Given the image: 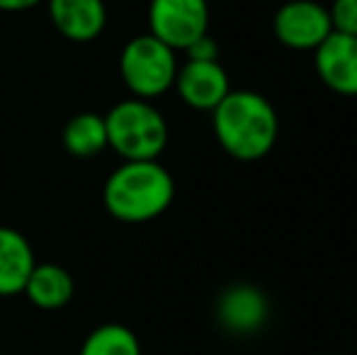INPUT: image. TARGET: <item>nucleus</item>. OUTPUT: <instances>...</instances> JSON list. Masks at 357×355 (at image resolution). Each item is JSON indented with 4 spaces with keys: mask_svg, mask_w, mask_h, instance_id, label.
I'll use <instances>...</instances> for the list:
<instances>
[{
    "mask_svg": "<svg viewBox=\"0 0 357 355\" xmlns=\"http://www.w3.org/2000/svg\"><path fill=\"white\" fill-rule=\"evenodd\" d=\"M212 129L221 151L241 163L263 161L278 144L280 117L258 90H234L212 109Z\"/></svg>",
    "mask_w": 357,
    "mask_h": 355,
    "instance_id": "f257e3e1",
    "label": "nucleus"
},
{
    "mask_svg": "<svg viewBox=\"0 0 357 355\" xmlns=\"http://www.w3.org/2000/svg\"><path fill=\"white\" fill-rule=\"evenodd\" d=\"M175 180L160 161H122L105 180L102 202L122 224H146L170 209Z\"/></svg>",
    "mask_w": 357,
    "mask_h": 355,
    "instance_id": "f03ea898",
    "label": "nucleus"
},
{
    "mask_svg": "<svg viewBox=\"0 0 357 355\" xmlns=\"http://www.w3.org/2000/svg\"><path fill=\"white\" fill-rule=\"evenodd\" d=\"M107 146L122 161H158L168 146V122L151 100H119L105 114Z\"/></svg>",
    "mask_w": 357,
    "mask_h": 355,
    "instance_id": "7ed1b4c3",
    "label": "nucleus"
},
{
    "mask_svg": "<svg viewBox=\"0 0 357 355\" xmlns=\"http://www.w3.org/2000/svg\"><path fill=\"white\" fill-rule=\"evenodd\" d=\"M178 52L165 47L153 34H137L122 47L119 54V76L132 98L151 100L165 95L175 86L178 76Z\"/></svg>",
    "mask_w": 357,
    "mask_h": 355,
    "instance_id": "20e7f679",
    "label": "nucleus"
},
{
    "mask_svg": "<svg viewBox=\"0 0 357 355\" xmlns=\"http://www.w3.org/2000/svg\"><path fill=\"white\" fill-rule=\"evenodd\" d=\"M149 34L185 52L209 34V0H149Z\"/></svg>",
    "mask_w": 357,
    "mask_h": 355,
    "instance_id": "39448f33",
    "label": "nucleus"
},
{
    "mask_svg": "<svg viewBox=\"0 0 357 355\" xmlns=\"http://www.w3.org/2000/svg\"><path fill=\"white\" fill-rule=\"evenodd\" d=\"M273 34L291 52H316L333 34L328 8L319 0H287L273 17Z\"/></svg>",
    "mask_w": 357,
    "mask_h": 355,
    "instance_id": "423d86ee",
    "label": "nucleus"
},
{
    "mask_svg": "<svg viewBox=\"0 0 357 355\" xmlns=\"http://www.w3.org/2000/svg\"><path fill=\"white\" fill-rule=\"evenodd\" d=\"M270 319V299L250 282H234L216 297V322L226 333L253 336Z\"/></svg>",
    "mask_w": 357,
    "mask_h": 355,
    "instance_id": "0eeeda50",
    "label": "nucleus"
},
{
    "mask_svg": "<svg viewBox=\"0 0 357 355\" xmlns=\"http://www.w3.org/2000/svg\"><path fill=\"white\" fill-rule=\"evenodd\" d=\"M175 93L188 107L212 112L216 105L231 93V81L219 61H188L178 66Z\"/></svg>",
    "mask_w": 357,
    "mask_h": 355,
    "instance_id": "6e6552de",
    "label": "nucleus"
},
{
    "mask_svg": "<svg viewBox=\"0 0 357 355\" xmlns=\"http://www.w3.org/2000/svg\"><path fill=\"white\" fill-rule=\"evenodd\" d=\"M319 81L335 95L357 98V37L333 32L314 52Z\"/></svg>",
    "mask_w": 357,
    "mask_h": 355,
    "instance_id": "1a4fd4ad",
    "label": "nucleus"
},
{
    "mask_svg": "<svg viewBox=\"0 0 357 355\" xmlns=\"http://www.w3.org/2000/svg\"><path fill=\"white\" fill-rule=\"evenodd\" d=\"M54 29L68 42H95L107 27L105 0H44Z\"/></svg>",
    "mask_w": 357,
    "mask_h": 355,
    "instance_id": "9d476101",
    "label": "nucleus"
},
{
    "mask_svg": "<svg viewBox=\"0 0 357 355\" xmlns=\"http://www.w3.org/2000/svg\"><path fill=\"white\" fill-rule=\"evenodd\" d=\"M37 266L34 248L22 232L13 227H0V297H17Z\"/></svg>",
    "mask_w": 357,
    "mask_h": 355,
    "instance_id": "9b49d317",
    "label": "nucleus"
},
{
    "mask_svg": "<svg viewBox=\"0 0 357 355\" xmlns=\"http://www.w3.org/2000/svg\"><path fill=\"white\" fill-rule=\"evenodd\" d=\"M22 294L37 309L56 312V309H63L71 304L75 294V282L71 273L63 266H59V263H37L32 268V273H29Z\"/></svg>",
    "mask_w": 357,
    "mask_h": 355,
    "instance_id": "f8f14e48",
    "label": "nucleus"
},
{
    "mask_svg": "<svg viewBox=\"0 0 357 355\" xmlns=\"http://www.w3.org/2000/svg\"><path fill=\"white\" fill-rule=\"evenodd\" d=\"M61 144L73 158L88 161L107 151V127H105V114L98 112H78L63 124Z\"/></svg>",
    "mask_w": 357,
    "mask_h": 355,
    "instance_id": "ddd939ff",
    "label": "nucleus"
},
{
    "mask_svg": "<svg viewBox=\"0 0 357 355\" xmlns=\"http://www.w3.org/2000/svg\"><path fill=\"white\" fill-rule=\"evenodd\" d=\"M78 355H142V341L124 324H100L85 336Z\"/></svg>",
    "mask_w": 357,
    "mask_h": 355,
    "instance_id": "4468645a",
    "label": "nucleus"
},
{
    "mask_svg": "<svg viewBox=\"0 0 357 355\" xmlns=\"http://www.w3.org/2000/svg\"><path fill=\"white\" fill-rule=\"evenodd\" d=\"M328 15L333 32L357 37V0H333Z\"/></svg>",
    "mask_w": 357,
    "mask_h": 355,
    "instance_id": "2eb2a0df",
    "label": "nucleus"
},
{
    "mask_svg": "<svg viewBox=\"0 0 357 355\" xmlns=\"http://www.w3.org/2000/svg\"><path fill=\"white\" fill-rule=\"evenodd\" d=\"M185 54H188V59H192V61H219V44H216V39L212 34H204L192 47L185 49Z\"/></svg>",
    "mask_w": 357,
    "mask_h": 355,
    "instance_id": "dca6fc26",
    "label": "nucleus"
},
{
    "mask_svg": "<svg viewBox=\"0 0 357 355\" xmlns=\"http://www.w3.org/2000/svg\"><path fill=\"white\" fill-rule=\"evenodd\" d=\"M44 0H0V13H24V10L37 8Z\"/></svg>",
    "mask_w": 357,
    "mask_h": 355,
    "instance_id": "f3484780",
    "label": "nucleus"
},
{
    "mask_svg": "<svg viewBox=\"0 0 357 355\" xmlns=\"http://www.w3.org/2000/svg\"><path fill=\"white\" fill-rule=\"evenodd\" d=\"M0 355H3V353H0Z\"/></svg>",
    "mask_w": 357,
    "mask_h": 355,
    "instance_id": "a211bd4d",
    "label": "nucleus"
}]
</instances>
